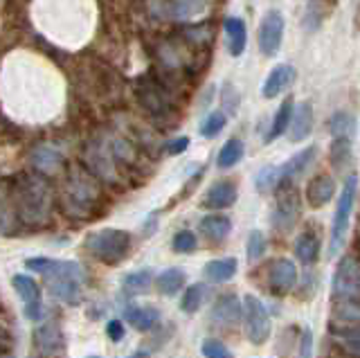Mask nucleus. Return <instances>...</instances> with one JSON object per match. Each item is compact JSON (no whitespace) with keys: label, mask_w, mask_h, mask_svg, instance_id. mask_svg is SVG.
I'll return each instance as SVG.
<instances>
[{"label":"nucleus","mask_w":360,"mask_h":358,"mask_svg":"<svg viewBox=\"0 0 360 358\" xmlns=\"http://www.w3.org/2000/svg\"><path fill=\"white\" fill-rule=\"evenodd\" d=\"M14 215L18 223L43 228L52 217V187L39 174H25L14 181V192H5L3 219Z\"/></svg>","instance_id":"1"},{"label":"nucleus","mask_w":360,"mask_h":358,"mask_svg":"<svg viewBox=\"0 0 360 358\" xmlns=\"http://www.w3.org/2000/svg\"><path fill=\"white\" fill-rule=\"evenodd\" d=\"M25 266L34 273H41L48 279L50 295L68 307H77L84 300V279L86 273L77 262L48 260V257H32Z\"/></svg>","instance_id":"2"},{"label":"nucleus","mask_w":360,"mask_h":358,"mask_svg":"<svg viewBox=\"0 0 360 358\" xmlns=\"http://www.w3.org/2000/svg\"><path fill=\"white\" fill-rule=\"evenodd\" d=\"M84 245L97 262L115 266L131 250V234L127 230L104 228V230L90 232L86 237V241H84Z\"/></svg>","instance_id":"3"},{"label":"nucleus","mask_w":360,"mask_h":358,"mask_svg":"<svg viewBox=\"0 0 360 358\" xmlns=\"http://www.w3.org/2000/svg\"><path fill=\"white\" fill-rule=\"evenodd\" d=\"M99 200V189L88 174H72L65 183L63 207L70 217L88 219Z\"/></svg>","instance_id":"4"},{"label":"nucleus","mask_w":360,"mask_h":358,"mask_svg":"<svg viewBox=\"0 0 360 358\" xmlns=\"http://www.w3.org/2000/svg\"><path fill=\"white\" fill-rule=\"evenodd\" d=\"M356 194H358V174H349L340 189V198H338V207L333 215L329 255H338V250H340V245L345 241V234L349 230V219H352V210L356 203Z\"/></svg>","instance_id":"5"},{"label":"nucleus","mask_w":360,"mask_h":358,"mask_svg":"<svg viewBox=\"0 0 360 358\" xmlns=\"http://www.w3.org/2000/svg\"><path fill=\"white\" fill-rule=\"evenodd\" d=\"M302 215V198L300 192L290 183H281L277 187V203L273 210V226L279 232H288L295 228Z\"/></svg>","instance_id":"6"},{"label":"nucleus","mask_w":360,"mask_h":358,"mask_svg":"<svg viewBox=\"0 0 360 358\" xmlns=\"http://www.w3.org/2000/svg\"><path fill=\"white\" fill-rule=\"evenodd\" d=\"M243 327L245 335L252 345H264L270 335V318L264 302L257 295L243 298Z\"/></svg>","instance_id":"7"},{"label":"nucleus","mask_w":360,"mask_h":358,"mask_svg":"<svg viewBox=\"0 0 360 358\" xmlns=\"http://www.w3.org/2000/svg\"><path fill=\"white\" fill-rule=\"evenodd\" d=\"M331 293L335 300L360 298V260H356L352 255L342 257L333 273Z\"/></svg>","instance_id":"8"},{"label":"nucleus","mask_w":360,"mask_h":358,"mask_svg":"<svg viewBox=\"0 0 360 358\" xmlns=\"http://www.w3.org/2000/svg\"><path fill=\"white\" fill-rule=\"evenodd\" d=\"M207 9V0H149V12L165 20H189Z\"/></svg>","instance_id":"9"},{"label":"nucleus","mask_w":360,"mask_h":358,"mask_svg":"<svg viewBox=\"0 0 360 358\" xmlns=\"http://www.w3.org/2000/svg\"><path fill=\"white\" fill-rule=\"evenodd\" d=\"M34 340V350L41 358H56L65 347V335L61 324L56 320H45L41 322L37 329L32 333Z\"/></svg>","instance_id":"10"},{"label":"nucleus","mask_w":360,"mask_h":358,"mask_svg":"<svg viewBox=\"0 0 360 358\" xmlns=\"http://www.w3.org/2000/svg\"><path fill=\"white\" fill-rule=\"evenodd\" d=\"M284 16H281L277 9L273 12H268L262 20V25H259V34H257V41H259V50H262L264 57H275L281 48V39H284Z\"/></svg>","instance_id":"11"},{"label":"nucleus","mask_w":360,"mask_h":358,"mask_svg":"<svg viewBox=\"0 0 360 358\" xmlns=\"http://www.w3.org/2000/svg\"><path fill=\"white\" fill-rule=\"evenodd\" d=\"M297 284V266L292 264L286 257H279V260L270 262L268 266V288L273 290L275 295H286L290 293Z\"/></svg>","instance_id":"12"},{"label":"nucleus","mask_w":360,"mask_h":358,"mask_svg":"<svg viewBox=\"0 0 360 358\" xmlns=\"http://www.w3.org/2000/svg\"><path fill=\"white\" fill-rule=\"evenodd\" d=\"M210 318L217 327H223V329L236 327L239 320H243V302H239V298L234 293H223L214 302Z\"/></svg>","instance_id":"13"},{"label":"nucleus","mask_w":360,"mask_h":358,"mask_svg":"<svg viewBox=\"0 0 360 358\" xmlns=\"http://www.w3.org/2000/svg\"><path fill=\"white\" fill-rule=\"evenodd\" d=\"M335 194V181L329 174H318L313 176L307 183V189H304V196H307V203L313 210L324 207Z\"/></svg>","instance_id":"14"},{"label":"nucleus","mask_w":360,"mask_h":358,"mask_svg":"<svg viewBox=\"0 0 360 358\" xmlns=\"http://www.w3.org/2000/svg\"><path fill=\"white\" fill-rule=\"evenodd\" d=\"M236 196H239V192H236V185L232 181H219L207 189L202 205L207 210H225L236 203Z\"/></svg>","instance_id":"15"},{"label":"nucleus","mask_w":360,"mask_h":358,"mask_svg":"<svg viewBox=\"0 0 360 358\" xmlns=\"http://www.w3.org/2000/svg\"><path fill=\"white\" fill-rule=\"evenodd\" d=\"M313 104L311 102H302L295 113H292V120H290V127H288V138L290 142H302L304 138L311 136L313 131Z\"/></svg>","instance_id":"16"},{"label":"nucleus","mask_w":360,"mask_h":358,"mask_svg":"<svg viewBox=\"0 0 360 358\" xmlns=\"http://www.w3.org/2000/svg\"><path fill=\"white\" fill-rule=\"evenodd\" d=\"M292 79H295V70H292L290 65H277V68L268 75V79L264 82L262 95L266 99H275L277 95H281L292 84Z\"/></svg>","instance_id":"17"},{"label":"nucleus","mask_w":360,"mask_h":358,"mask_svg":"<svg viewBox=\"0 0 360 358\" xmlns=\"http://www.w3.org/2000/svg\"><path fill=\"white\" fill-rule=\"evenodd\" d=\"M315 153H318V147H307L304 151L295 153L290 160H286L279 167L281 174V183H292V178H297L300 174H304L309 170V165L315 160Z\"/></svg>","instance_id":"18"},{"label":"nucleus","mask_w":360,"mask_h":358,"mask_svg":"<svg viewBox=\"0 0 360 358\" xmlns=\"http://www.w3.org/2000/svg\"><path fill=\"white\" fill-rule=\"evenodd\" d=\"M225 41H228V52L232 57H241L243 50H245V43H248V30L245 23L241 18L230 16L225 18Z\"/></svg>","instance_id":"19"},{"label":"nucleus","mask_w":360,"mask_h":358,"mask_svg":"<svg viewBox=\"0 0 360 358\" xmlns=\"http://www.w3.org/2000/svg\"><path fill=\"white\" fill-rule=\"evenodd\" d=\"M124 320H127L129 324H133L138 331H151L158 322H160V311H158L155 307H138L133 305L129 307L127 311H124Z\"/></svg>","instance_id":"20"},{"label":"nucleus","mask_w":360,"mask_h":358,"mask_svg":"<svg viewBox=\"0 0 360 358\" xmlns=\"http://www.w3.org/2000/svg\"><path fill=\"white\" fill-rule=\"evenodd\" d=\"M320 237L313 230L302 232L295 241V257L304 266H313L320 260Z\"/></svg>","instance_id":"21"},{"label":"nucleus","mask_w":360,"mask_h":358,"mask_svg":"<svg viewBox=\"0 0 360 358\" xmlns=\"http://www.w3.org/2000/svg\"><path fill=\"white\" fill-rule=\"evenodd\" d=\"M200 232L205 234L207 241L221 243L228 239V234L232 232V221L223 215H207L200 221Z\"/></svg>","instance_id":"22"},{"label":"nucleus","mask_w":360,"mask_h":358,"mask_svg":"<svg viewBox=\"0 0 360 358\" xmlns=\"http://www.w3.org/2000/svg\"><path fill=\"white\" fill-rule=\"evenodd\" d=\"M236 268H239V262L234 257H225V260H214L207 262L205 268H202V275H205L207 282L212 284H221V282H228L236 275Z\"/></svg>","instance_id":"23"},{"label":"nucleus","mask_w":360,"mask_h":358,"mask_svg":"<svg viewBox=\"0 0 360 358\" xmlns=\"http://www.w3.org/2000/svg\"><path fill=\"white\" fill-rule=\"evenodd\" d=\"M333 5H335V0H309L307 12H304V18H302V25L309 32H315L326 20V16L331 14Z\"/></svg>","instance_id":"24"},{"label":"nucleus","mask_w":360,"mask_h":358,"mask_svg":"<svg viewBox=\"0 0 360 358\" xmlns=\"http://www.w3.org/2000/svg\"><path fill=\"white\" fill-rule=\"evenodd\" d=\"M61 160H63V155L54 147H50V144H41V147H37L32 153V165L37 167L41 174L56 172L61 167Z\"/></svg>","instance_id":"25"},{"label":"nucleus","mask_w":360,"mask_h":358,"mask_svg":"<svg viewBox=\"0 0 360 358\" xmlns=\"http://www.w3.org/2000/svg\"><path fill=\"white\" fill-rule=\"evenodd\" d=\"M185 282H187V275L183 268H167V271L158 275L155 286L162 295L172 298V295H178V290L185 286Z\"/></svg>","instance_id":"26"},{"label":"nucleus","mask_w":360,"mask_h":358,"mask_svg":"<svg viewBox=\"0 0 360 358\" xmlns=\"http://www.w3.org/2000/svg\"><path fill=\"white\" fill-rule=\"evenodd\" d=\"M352 155H354V142H352V138L338 136L331 142V165H333V170L345 172L347 167H349V162H352Z\"/></svg>","instance_id":"27"},{"label":"nucleus","mask_w":360,"mask_h":358,"mask_svg":"<svg viewBox=\"0 0 360 358\" xmlns=\"http://www.w3.org/2000/svg\"><path fill=\"white\" fill-rule=\"evenodd\" d=\"M245 155V147H243V142L239 138H232L228 140L221 147L219 155H217V165H219V170H232V167H236L241 162V158Z\"/></svg>","instance_id":"28"},{"label":"nucleus","mask_w":360,"mask_h":358,"mask_svg":"<svg viewBox=\"0 0 360 358\" xmlns=\"http://www.w3.org/2000/svg\"><path fill=\"white\" fill-rule=\"evenodd\" d=\"M151 282H153V273L149 268H142V271H133L129 275H124L122 288H124V293L138 295V293H144V290H149Z\"/></svg>","instance_id":"29"},{"label":"nucleus","mask_w":360,"mask_h":358,"mask_svg":"<svg viewBox=\"0 0 360 358\" xmlns=\"http://www.w3.org/2000/svg\"><path fill=\"white\" fill-rule=\"evenodd\" d=\"M292 113H295V104H292V99L288 97L284 104L279 106V110L275 113V120H273V129L266 136V142H273L275 138L284 136L286 129L290 127V120H292Z\"/></svg>","instance_id":"30"},{"label":"nucleus","mask_w":360,"mask_h":358,"mask_svg":"<svg viewBox=\"0 0 360 358\" xmlns=\"http://www.w3.org/2000/svg\"><path fill=\"white\" fill-rule=\"evenodd\" d=\"M11 284H14L18 298L25 302V305H32V302H41V286L37 284V279L30 275H14L11 277Z\"/></svg>","instance_id":"31"},{"label":"nucleus","mask_w":360,"mask_h":358,"mask_svg":"<svg viewBox=\"0 0 360 358\" xmlns=\"http://www.w3.org/2000/svg\"><path fill=\"white\" fill-rule=\"evenodd\" d=\"M281 185V174H279V167H273V165H268V167H262L255 178V187H257V192H262V194H268V192H273V189H277Z\"/></svg>","instance_id":"32"},{"label":"nucleus","mask_w":360,"mask_h":358,"mask_svg":"<svg viewBox=\"0 0 360 358\" xmlns=\"http://www.w3.org/2000/svg\"><path fill=\"white\" fill-rule=\"evenodd\" d=\"M202 300H205V284H191L185 288L183 300H180V309H183L187 316H191V313H196L200 309Z\"/></svg>","instance_id":"33"},{"label":"nucleus","mask_w":360,"mask_h":358,"mask_svg":"<svg viewBox=\"0 0 360 358\" xmlns=\"http://www.w3.org/2000/svg\"><path fill=\"white\" fill-rule=\"evenodd\" d=\"M333 318L340 322H360V298L338 300L333 307Z\"/></svg>","instance_id":"34"},{"label":"nucleus","mask_w":360,"mask_h":358,"mask_svg":"<svg viewBox=\"0 0 360 358\" xmlns=\"http://www.w3.org/2000/svg\"><path fill=\"white\" fill-rule=\"evenodd\" d=\"M329 129L333 133V138H338V136L354 138V133H356V120H354V115H349V113H335L331 117Z\"/></svg>","instance_id":"35"},{"label":"nucleus","mask_w":360,"mask_h":358,"mask_svg":"<svg viewBox=\"0 0 360 358\" xmlns=\"http://www.w3.org/2000/svg\"><path fill=\"white\" fill-rule=\"evenodd\" d=\"M225 124H228V117H225L223 110H214V113H210L205 120H202V124H200V136H205V138L219 136V133L225 129Z\"/></svg>","instance_id":"36"},{"label":"nucleus","mask_w":360,"mask_h":358,"mask_svg":"<svg viewBox=\"0 0 360 358\" xmlns=\"http://www.w3.org/2000/svg\"><path fill=\"white\" fill-rule=\"evenodd\" d=\"M266 252V237L262 230H252L248 234V260L250 262H257L262 260Z\"/></svg>","instance_id":"37"},{"label":"nucleus","mask_w":360,"mask_h":358,"mask_svg":"<svg viewBox=\"0 0 360 358\" xmlns=\"http://www.w3.org/2000/svg\"><path fill=\"white\" fill-rule=\"evenodd\" d=\"M172 245H174V250H176V252L187 255V252H194V250H196L198 239H196V234L191 232V230H180V232L174 234Z\"/></svg>","instance_id":"38"},{"label":"nucleus","mask_w":360,"mask_h":358,"mask_svg":"<svg viewBox=\"0 0 360 358\" xmlns=\"http://www.w3.org/2000/svg\"><path fill=\"white\" fill-rule=\"evenodd\" d=\"M202 356L205 358H232L225 343H221L217 338H207L205 343H202Z\"/></svg>","instance_id":"39"},{"label":"nucleus","mask_w":360,"mask_h":358,"mask_svg":"<svg viewBox=\"0 0 360 358\" xmlns=\"http://www.w3.org/2000/svg\"><path fill=\"white\" fill-rule=\"evenodd\" d=\"M297 358H313V331H311V327H304V331L300 335Z\"/></svg>","instance_id":"40"},{"label":"nucleus","mask_w":360,"mask_h":358,"mask_svg":"<svg viewBox=\"0 0 360 358\" xmlns=\"http://www.w3.org/2000/svg\"><path fill=\"white\" fill-rule=\"evenodd\" d=\"M106 335L112 343H120L124 338V322L122 320H108L106 322Z\"/></svg>","instance_id":"41"},{"label":"nucleus","mask_w":360,"mask_h":358,"mask_svg":"<svg viewBox=\"0 0 360 358\" xmlns=\"http://www.w3.org/2000/svg\"><path fill=\"white\" fill-rule=\"evenodd\" d=\"M25 318L32 322H41L43 318V302H32V305H25Z\"/></svg>","instance_id":"42"},{"label":"nucleus","mask_w":360,"mask_h":358,"mask_svg":"<svg viewBox=\"0 0 360 358\" xmlns=\"http://www.w3.org/2000/svg\"><path fill=\"white\" fill-rule=\"evenodd\" d=\"M189 147V140L187 138H178V140H172V142H167V153H172V155H176V153H183L185 149Z\"/></svg>","instance_id":"43"},{"label":"nucleus","mask_w":360,"mask_h":358,"mask_svg":"<svg viewBox=\"0 0 360 358\" xmlns=\"http://www.w3.org/2000/svg\"><path fill=\"white\" fill-rule=\"evenodd\" d=\"M223 99H225V108L232 110V113H234L236 108H239V97H236V93L230 97V84L223 88Z\"/></svg>","instance_id":"44"},{"label":"nucleus","mask_w":360,"mask_h":358,"mask_svg":"<svg viewBox=\"0 0 360 358\" xmlns=\"http://www.w3.org/2000/svg\"><path fill=\"white\" fill-rule=\"evenodd\" d=\"M129 358H146V354H131Z\"/></svg>","instance_id":"45"},{"label":"nucleus","mask_w":360,"mask_h":358,"mask_svg":"<svg viewBox=\"0 0 360 358\" xmlns=\"http://www.w3.org/2000/svg\"><path fill=\"white\" fill-rule=\"evenodd\" d=\"M86 358H101V356H86Z\"/></svg>","instance_id":"46"},{"label":"nucleus","mask_w":360,"mask_h":358,"mask_svg":"<svg viewBox=\"0 0 360 358\" xmlns=\"http://www.w3.org/2000/svg\"><path fill=\"white\" fill-rule=\"evenodd\" d=\"M349 358H352V356H349Z\"/></svg>","instance_id":"47"}]
</instances>
